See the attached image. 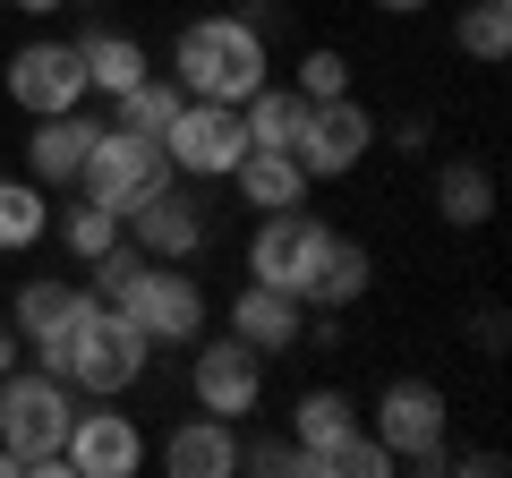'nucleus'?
<instances>
[{
	"mask_svg": "<svg viewBox=\"0 0 512 478\" xmlns=\"http://www.w3.org/2000/svg\"><path fill=\"white\" fill-rule=\"evenodd\" d=\"M367 282H376V257H367L359 239H333V257L316 265V282H308V308L342 316V308H359V299H367Z\"/></svg>",
	"mask_w": 512,
	"mask_h": 478,
	"instance_id": "obj_23",
	"label": "nucleus"
},
{
	"mask_svg": "<svg viewBox=\"0 0 512 478\" xmlns=\"http://www.w3.org/2000/svg\"><path fill=\"white\" fill-rule=\"evenodd\" d=\"M9 9H18V18H60L69 0H9Z\"/></svg>",
	"mask_w": 512,
	"mask_h": 478,
	"instance_id": "obj_33",
	"label": "nucleus"
},
{
	"mask_svg": "<svg viewBox=\"0 0 512 478\" xmlns=\"http://www.w3.org/2000/svg\"><path fill=\"white\" fill-rule=\"evenodd\" d=\"M154 461L171 478H239V419H214V410L171 419V436L154 444Z\"/></svg>",
	"mask_w": 512,
	"mask_h": 478,
	"instance_id": "obj_16",
	"label": "nucleus"
},
{
	"mask_svg": "<svg viewBox=\"0 0 512 478\" xmlns=\"http://www.w3.org/2000/svg\"><path fill=\"white\" fill-rule=\"evenodd\" d=\"M291 86L308 94V103H325V94H350V60L333 52V43H316V52H299V69H291Z\"/></svg>",
	"mask_w": 512,
	"mask_h": 478,
	"instance_id": "obj_29",
	"label": "nucleus"
},
{
	"mask_svg": "<svg viewBox=\"0 0 512 478\" xmlns=\"http://www.w3.org/2000/svg\"><path fill=\"white\" fill-rule=\"evenodd\" d=\"M436 214L453 222V231H478V222L495 214V180H487V163H470V154L436 163Z\"/></svg>",
	"mask_w": 512,
	"mask_h": 478,
	"instance_id": "obj_22",
	"label": "nucleus"
},
{
	"mask_svg": "<svg viewBox=\"0 0 512 478\" xmlns=\"http://www.w3.org/2000/svg\"><path fill=\"white\" fill-rule=\"evenodd\" d=\"M453 52H461V60H487V69H495V60L512 52V0H470V9L453 18Z\"/></svg>",
	"mask_w": 512,
	"mask_h": 478,
	"instance_id": "obj_26",
	"label": "nucleus"
},
{
	"mask_svg": "<svg viewBox=\"0 0 512 478\" xmlns=\"http://www.w3.org/2000/svg\"><path fill=\"white\" fill-rule=\"evenodd\" d=\"M239 154H248V120H239V103H197V94H188V103L171 111V129H163L171 180H231Z\"/></svg>",
	"mask_w": 512,
	"mask_h": 478,
	"instance_id": "obj_8",
	"label": "nucleus"
},
{
	"mask_svg": "<svg viewBox=\"0 0 512 478\" xmlns=\"http://www.w3.org/2000/svg\"><path fill=\"white\" fill-rule=\"evenodd\" d=\"M77 60H86V94H103V103H120L137 77H154L146 43L137 35H111V26H94V35H77Z\"/></svg>",
	"mask_w": 512,
	"mask_h": 478,
	"instance_id": "obj_19",
	"label": "nucleus"
},
{
	"mask_svg": "<svg viewBox=\"0 0 512 478\" xmlns=\"http://www.w3.org/2000/svg\"><path fill=\"white\" fill-rule=\"evenodd\" d=\"M163 180H171V163H163V137H137V129H120V120H103V137H94L86 171H77V197L111 205V214L128 222V214H137V205H146Z\"/></svg>",
	"mask_w": 512,
	"mask_h": 478,
	"instance_id": "obj_6",
	"label": "nucleus"
},
{
	"mask_svg": "<svg viewBox=\"0 0 512 478\" xmlns=\"http://www.w3.org/2000/svg\"><path fill=\"white\" fill-rule=\"evenodd\" d=\"M60 461H69V478H137L154 461V444H146V427L128 419L120 402H77Z\"/></svg>",
	"mask_w": 512,
	"mask_h": 478,
	"instance_id": "obj_12",
	"label": "nucleus"
},
{
	"mask_svg": "<svg viewBox=\"0 0 512 478\" xmlns=\"http://www.w3.org/2000/svg\"><path fill=\"white\" fill-rule=\"evenodd\" d=\"M111 308L146 333L154 350H188L205 333V316H214V308H205V282H188V265H163V257H146V274L128 282Z\"/></svg>",
	"mask_w": 512,
	"mask_h": 478,
	"instance_id": "obj_7",
	"label": "nucleus"
},
{
	"mask_svg": "<svg viewBox=\"0 0 512 478\" xmlns=\"http://www.w3.org/2000/svg\"><path fill=\"white\" fill-rule=\"evenodd\" d=\"M86 308H94V291H86V282L35 274V282H18V308H9V325H18L26 359H52V350H60V333H69Z\"/></svg>",
	"mask_w": 512,
	"mask_h": 478,
	"instance_id": "obj_15",
	"label": "nucleus"
},
{
	"mask_svg": "<svg viewBox=\"0 0 512 478\" xmlns=\"http://www.w3.org/2000/svg\"><path fill=\"white\" fill-rule=\"evenodd\" d=\"M367 146H376V111L350 103V94L308 103V111H299V137H291V154H299L308 180H350V171L367 163Z\"/></svg>",
	"mask_w": 512,
	"mask_h": 478,
	"instance_id": "obj_10",
	"label": "nucleus"
},
{
	"mask_svg": "<svg viewBox=\"0 0 512 478\" xmlns=\"http://www.w3.org/2000/svg\"><path fill=\"white\" fill-rule=\"evenodd\" d=\"M367 9H384V18H419V9H436V0H367Z\"/></svg>",
	"mask_w": 512,
	"mask_h": 478,
	"instance_id": "obj_32",
	"label": "nucleus"
},
{
	"mask_svg": "<svg viewBox=\"0 0 512 478\" xmlns=\"http://www.w3.org/2000/svg\"><path fill=\"white\" fill-rule=\"evenodd\" d=\"M239 470H299L308 478V453L291 436H256V444H239Z\"/></svg>",
	"mask_w": 512,
	"mask_h": 478,
	"instance_id": "obj_30",
	"label": "nucleus"
},
{
	"mask_svg": "<svg viewBox=\"0 0 512 478\" xmlns=\"http://www.w3.org/2000/svg\"><path fill=\"white\" fill-rule=\"evenodd\" d=\"M86 393L69 385V376L35 368V359H18V368L0 376V444L18 453L26 478H69V461H60V444H69V419Z\"/></svg>",
	"mask_w": 512,
	"mask_h": 478,
	"instance_id": "obj_2",
	"label": "nucleus"
},
{
	"mask_svg": "<svg viewBox=\"0 0 512 478\" xmlns=\"http://www.w3.org/2000/svg\"><path fill=\"white\" fill-rule=\"evenodd\" d=\"M0 86H9V103H18L26 120L94 103V94H86V60H77L69 35H35V43H18V52H9V69H0Z\"/></svg>",
	"mask_w": 512,
	"mask_h": 478,
	"instance_id": "obj_11",
	"label": "nucleus"
},
{
	"mask_svg": "<svg viewBox=\"0 0 512 478\" xmlns=\"http://www.w3.org/2000/svg\"><path fill=\"white\" fill-rule=\"evenodd\" d=\"M18 359H26V342H18V325H9V316H0V376L18 368Z\"/></svg>",
	"mask_w": 512,
	"mask_h": 478,
	"instance_id": "obj_31",
	"label": "nucleus"
},
{
	"mask_svg": "<svg viewBox=\"0 0 512 478\" xmlns=\"http://www.w3.org/2000/svg\"><path fill=\"white\" fill-rule=\"evenodd\" d=\"M94 137H103V120H94L86 103H77V111H43L35 129H26V180H43V188H77V171H86Z\"/></svg>",
	"mask_w": 512,
	"mask_h": 478,
	"instance_id": "obj_13",
	"label": "nucleus"
},
{
	"mask_svg": "<svg viewBox=\"0 0 512 478\" xmlns=\"http://www.w3.org/2000/svg\"><path fill=\"white\" fill-rule=\"evenodd\" d=\"M52 231H60V248H69L77 265H94V257H103V248H111V239L128 231V222L111 214V205H94V197H69V205H60V214H52Z\"/></svg>",
	"mask_w": 512,
	"mask_h": 478,
	"instance_id": "obj_25",
	"label": "nucleus"
},
{
	"mask_svg": "<svg viewBox=\"0 0 512 478\" xmlns=\"http://www.w3.org/2000/svg\"><path fill=\"white\" fill-rule=\"evenodd\" d=\"M35 368H52V376H69L86 402H120V393H137L146 385V368H154V342L137 325H128L120 308H103L94 299L86 316H77L69 333H60V350L52 359H35Z\"/></svg>",
	"mask_w": 512,
	"mask_h": 478,
	"instance_id": "obj_3",
	"label": "nucleus"
},
{
	"mask_svg": "<svg viewBox=\"0 0 512 478\" xmlns=\"http://www.w3.org/2000/svg\"><path fill=\"white\" fill-rule=\"evenodd\" d=\"M171 77H180V94H197V103H248V94L274 77L265 18H239V9L188 18L180 43H171Z\"/></svg>",
	"mask_w": 512,
	"mask_h": 478,
	"instance_id": "obj_1",
	"label": "nucleus"
},
{
	"mask_svg": "<svg viewBox=\"0 0 512 478\" xmlns=\"http://www.w3.org/2000/svg\"><path fill=\"white\" fill-rule=\"evenodd\" d=\"M180 103H188V94H180V77H137V86H128L120 103H111V120H120V129H137V137H163Z\"/></svg>",
	"mask_w": 512,
	"mask_h": 478,
	"instance_id": "obj_27",
	"label": "nucleus"
},
{
	"mask_svg": "<svg viewBox=\"0 0 512 478\" xmlns=\"http://www.w3.org/2000/svg\"><path fill=\"white\" fill-rule=\"evenodd\" d=\"M128 239H137L146 257H163V265H188V257L205 248V205L188 197L180 180H163L137 214H128Z\"/></svg>",
	"mask_w": 512,
	"mask_h": 478,
	"instance_id": "obj_14",
	"label": "nucleus"
},
{
	"mask_svg": "<svg viewBox=\"0 0 512 478\" xmlns=\"http://www.w3.org/2000/svg\"><path fill=\"white\" fill-rule=\"evenodd\" d=\"M384 470H393V453L367 436V419L350 427L342 444H325V453H316V478H384Z\"/></svg>",
	"mask_w": 512,
	"mask_h": 478,
	"instance_id": "obj_28",
	"label": "nucleus"
},
{
	"mask_svg": "<svg viewBox=\"0 0 512 478\" xmlns=\"http://www.w3.org/2000/svg\"><path fill=\"white\" fill-rule=\"evenodd\" d=\"M299 111H308V94L282 86V77H265V86L239 103V120H248V146H291V137H299Z\"/></svg>",
	"mask_w": 512,
	"mask_h": 478,
	"instance_id": "obj_24",
	"label": "nucleus"
},
{
	"mask_svg": "<svg viewBox=\"0 0 512 478\" xmlns=\"http://www.w3.org/2000/svg\"><path fill=\"white\" fill-rule=\"evenodd\" d=\"M231 188L248 197V214H282V205H308V171H299V154L291 146H248L231 163Z\"/></svg>",
	"mask_w": 512,
	"mask_h": 478,
	"instance_id": "obj_18",
	"label": "nucleus"
},
{
	"mask_svg": "<svg viewBox=\"0 0 512 478\" xmlns=\"http://www.w3.org/2000/svg\"><path fill=\"white\" fill-rule=\"evenodd\" d=\"M350 427H359V402H350V393H333V385H308V393L291 402V444L308 453V478H316V453H325V444H342Z\"/></svg>",
	"mask_w": 512,
	"mask_h": 478,
	"instance_id": "obj_21",
	"label": "nucleus"
},
{
	"mask_svg": "<svg viewBox=\"0 0 512 478\" xmlns=\"http://www.w3.org/2000/svg\"><path fill=\"white\" fill-rule=\"evenodd\" d=\"M197 359H188V402L214 410V419H256V402H265V350H248L239 333H214V342H188Z\"/></svg>",
	"mask_w": 512,
	"mask_h": 478,
	"instance_id": "obj_9",
	"label": "nucleus"
},
{
	"mask_svg": "<svg viewBox=\"0 0 512 478\" xmlns=\"http://www.w3.org/2000/svg\"><path fill=\"white\" fill-rule=\"evenodd\" d=\"M222 316H231V333L248 350H265V359H274V350H299V333H308V308H299L291 291H265V282H239Z\"/></svg>",
	"mask_w": 512,
	"mask_h": 478,
	"instance_id": "obj_17",
	"label": "nucleus"
},
{
	"mask_svg": "<svg viewBox=\"0 0 512 478\" xmlns=\"http://www.w3.org/2000/svg\"><path fill=\"white\" fill-rule=\"evenodd\" d=\"M333 222H316L308 205H282V214H265L256 222V239H248V282H265V291H291L299 308H308V282H316V265L333 257Z\"/></svg>",
	"mask_w": 512,
	"mask_h": 478,
	"instance_id": "obj_5",
	"label": "nucleus"
},
{
	"mask_svg": "<svg viewBox=\"0 0 512 478\" xmlns=\"http://www.w3.org/2000/svg\"><path fill=\"white\" fill-rule=\"evenodd\" d=\"M367 436L393 453V470H444V436H453V402H444V385H427V376H393V385L376 393V410H367Z\"/></svg>",
	"mask_w": 512,
	"mask_h": 478,
	"instance_id": "obj_4",
	"label": "nucleus"
},
{
	"mask_svg": "<svg viewBox=\"0 0 512 478\" xmlns=\"http://www.w3.org/2000/svg\"><path fill=\"white\" fill-rule=\"evenodd\" d=\"M52 239V188L43 180H9L0 171V257H26V248H43Z\"/></svg>",
	"mask_w": 512,
	"mask_h": 478,
	"instance_id": "obj_20",
	"label": "nucleus"
}]
</instances>
